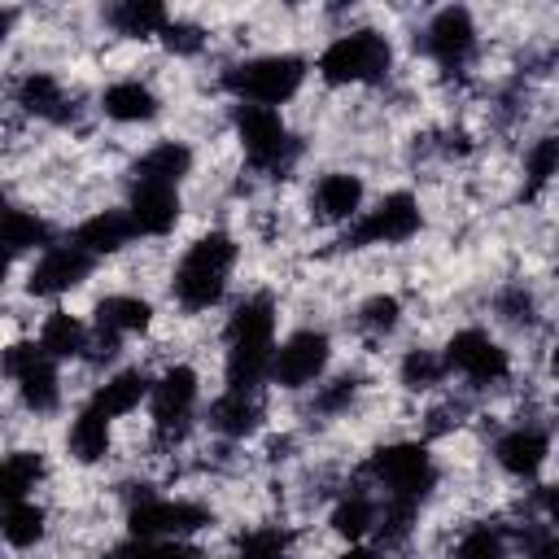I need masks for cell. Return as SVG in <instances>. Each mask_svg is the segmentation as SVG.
<instances>
[{
    "label": "cell",
    "mask_w": 559,
    "mask_h": 559,
    "mask_svg": "<svg viewBox=\"0 0 559 559\" xmlns=\"http://www.w3.org/2000/svg\"><path fill=\"white\" fill-rule=\"evenodd\" d=\"M240 262V245L236 236L227 231H205L197 236L183 258L175 262V275H170V297L188 310V314H201L210 306H218L227 297V284H231V271Z\"/></svg>",
    "instance_id": "6da1fadb"
},
{
    "label": "cell",
    "mask_w": 559,
    "mask_h": 559,
    "mask_svg": "<svg viewBox=\"0 0 559 559\" xmlns=\"http://www.w3.org/2000/svg\"><path fill=\"white\" fill-rule=\"evenodd\" d=\"M306 70L310 66L297 52H262V57H249V61H236L231 70H223V87L240 105L280 109V105H288L301 92Z\"/></svg>",
    "instance_id": "7a4b0ae2"
},
{
    "label": "cell",
    "mask_w": 559,
    "mask_h": 559,
    "mask_svg": "<svg viewBox=\"0 0 559 559\" xmlns=\"http://www.w3.org/2000/svg\"><path fill=\"white\" fill-rule=\"evenodd\" d=\"M389 66H393V44H389V35L367 31V26L336 35V39L319 52V61H314V70H319V79H323L328 87L380 83V79L389 74Z\"/></svg>",
    "instance_id": "3957f363"
},
{
    "label": "cell",
    "mask_w": 559,
    "mask_h": 559,
    "mask_svg": "<svg viewBox=\"0 0 559 559\" xmlns=\"http://www.w3.org/2000/svg\"><path fill=\"white\" fill-rule=\"evenodd\" d=\"M367 476L389 502L419 507L437 489V459L419 441H389L367 459Z\"/></svg>",
    "instance_id": "277c9868"
},
{
    "label": "cell",
    "mask_w": 559,
    "mask_h": 559,
    "mask_svg": "<svg viewBox=\"0 0 559 559\" xmlns=\"http://www.w3.org/2000/svg\"><path fill=\"white\" fill-rule=\"evenodd\" d=\"M231 127H236V140H240L245 157H249L258 170H266V175H284V170L297 162V153H301V144H297V135L288 131V122L280 118V109L236 105Z\"/></svg>",
    "instance_id": "5b68a950"
},
{
    "label": "cell",
    "mask_w": 559,
    "mask_h": 559,
    "mask_svg": "<svg viewBox=\"0 0 559 559\" xmlns=\"http://www.w3.org/2000/svg\"><path fill=\"white\" fill-rule=\"evenodd\" d=\"M0 371L17 384V397L35 415H52L61 406V376L57 362L39 349V341H17L0 354Z\"/></svg>",
    "instance_id": "8992f818"
},
{
    "label": "cell",
    "mask_w": 559,
    "mask_h": 559,
    "mask_svg": "<svg viewBox=\"0 0 559 559\" xmlns=\"http://www.w3.org/2000/svg\"><path fill=\"white\" fill-rule=\"evenodd\" d=\"M424 227V210L415 192H384L371 210H362L345 236V245L367 249V245H406Z\"/></svg>",
    "instance_id": "52a82bcc"
},
{
    "label": "cell",
    "mask_w": 559,
    "mask_h": 559,
    "mask_svg": "<svg viewBox=\"0 0 559 559\" xmlns=\"http://www.w3.org/2000/svg\"><path fill=\"white\" fill-rule=\"evenodd\" d=\"M328 362H332V336L323 328H297L284 345H275L271 376L266 380H275L280 389L297 393V389L319 384L323 371H328Z\"/></svg>",
    "instance_id": "ba28073f"
},
{
    "label": "cell",
    "mask_w": 559,
    "mask_h": 559,
    "mask_svg": "<svg viewBox=\"0 0 559 559\" xmlns=\"http://www.w3.org/2000/svg\"><path fill=\"white\" fill-rule=\"evenodd\" d=\"M210 524H214L210 507L192 502V498H144V502H131V511H127V528L140 542L188 537V533H201Z\"/></svg>",
    "instance_id": "9c48e42d"
},
{
    "label": "cell",
    "mask_w": 559,
    "mask_h": 559,
    "mask_svg": "<svg viewBox=\"0 0 559 559\" xmlns=\"http://www.w3.org/2000/svg\"><path fill=\"white\" fill-rule=\"evenodd\" d=\"M441 358H445V371H459L467 384H480V389L485 384H502L511 376V354L485 328H459L445 341Z\"/></svg>",
    "instance_id": "30bf717a"
},
{
    "label": "cell",
    "mask_w": 559,
    "mask_h": 559,
    "mask_svg": "<svg viewBox=\"0 0 559 559\" xmlns=\"http://www.w3.org/2000/svg\"><path fill=\"white\" fill-rule=\"evenodd\" d=\"M424 52L441 66V70H463L476 52V22L463 4H445L428 17L424 26Z\"/></svg>",
    "instance_id": "8fae6325"
},
{
    "label": "cell",
    "mask_w": 559,
    "mask_h": 559,
    "mask_svg": "<svg viewBox=\"0 0 559 559\" xmlns=\"http://www.w3.org/2000/svg\"><path fill=\"white\" fill-rule=\"evenodd\" d=\"M92 266H96V258H87L74 240L48 245V249L35 258V266L26 271V293H31V297H61V293L79 288V284L92 275Z\"/></svg>",
    "instance_id": "7c38bea8"
},
{
    "label": "cell",
    "mask_w": 559,
    "mask_h": 559,
    "mask_svg": "<svg viewBox=\"0 0 559 559\" xmlns=\"http://www.w3.org/2000/svg\"><path fill=\"white\" fill-rule=\"evenodd\" d=\"M197 397H201V376H197L188 362L166 367V371L153 380V389H148L157 432H183V424H188L192 411H197Z\"/></svg>",
    "instance_id": "4fadbf2b"
},
{
    "label": "cell",
    "mask_w": 559,
    "mask_h": 559,
    "mask_svg": "<svg viewBox=\"0 0 559 559\" xmlns=\"http://www.w3.org/2000/svg\"><path fill=\"white\" fill-rule=\"evenodd\" d=\"M179 210H183L179 188L131 179V192H127V218H131L135 236H166V231H175Z\"/></svg>",
    "instance_id": "5bb4252c"
},
{
    "label": "cell",
    "mask_w": 559,
    "mask_h": 559,
    "mask_svg": "<svg viewBox=\"0 0 559 559\" xmlns=\"http://www.w3.org/2000/svg\"><path fill=\"white\" fill-rule=\"evenodd\" d=\"M493 459H498V467L507 476L533 480L550 459V432L542 424H515L493 441Z\"/></svg>",
    "instance_id": "9a60e30c"
},
{
    "label": "cell",
    "mask_w": 559,
    "mask_h": 559,
    "mask_svg": "<svg viewBox=\"0 0 559 559\" xmlns=\"http://www.w3.org/2000/svg\"><path fill=\"white\" fill-rule=\"evenodd\" d=\"M13 105L31 118H44V122H70L74 118V105H70L61 79L48 70H26L13 87Z\"/></svg>",
    "instance_id": "2e32d148"
},
{
    "label": "cell",
    "mask_w": 559,
    "mask_h": 559,
    "mask_svg": "<svg viewBox=\"0 0 559 559\" xmlns=\"http://www.w3.org/2000/svg\"><path fill=\"white\" fill-rule=\"evenodd\" d=\"M362 197H367L362 175H354V170H328V175L314 183L310 205H314V214H319L323 223H349V218L362 214Z\"/></svg>",
    "instance_id": "e0dca14e"
},
{
    "label": "cell",
    "mask_w": 559,
    "mask_h": 559,
    "mask_svg": "<svg viewBox=\"0 0 559 559\" xmlns=\"http://www.w3.org/2000/svg\"><path fill=\"white\" fill-rule=\"evenodd\" d=\"M275 319H280L275 297H271V293H249V297L227 314L223 341H227V345H275Z\"/></svg>",
    "instance_id": "ac0fdd59"
},
{
    "label": "cell",
    "mask_w": 559,
    "mask_h": 559,
    "mask_svg": "<svg viewBox=\"0 0 559 559\" xmlns=\"http://www.w3.org/2000/svg\"><path fill=\"white\" fill-rule=\"evenodd\" d=\"M148 389H153V380L140 371V367H122V371H114V376H105L96 389H92V411H100L105 419H122V415H131V411H140V402L148 397Z\"/></svg>",
    "instance_id": "d6986e66"
},
{
    "label": "cell",
    "mask_w": 559,
    "mask_h": 559,
    "mask_svg": "<svg viewBox=\"0 0 559 559\" xmlns=\"http://www.w3.org/2000/svg\"><path fill=\"white\" fill-rule=\"evenodd\" d=\"M135 227L127 218V210H96L92 218H83L74 227V245L87 253V258H109V253H122L131 245Z\"/></svg>",
    "instance_id": "ffe728a7"
},
{
    "label": "cell",
    "mask_w": 559,
    "mask_h": 559,
    "mask_svg": "<svg viewBox=\"0 0 559 559\" xmlns=\"http://www.w3.org/2000/svg\"><path fill=\"white\" fill-rule=\"evenodd\" d=\"M157 109H162L157 92H153L148 83H140V79H118V83H109V87L100 92V114L114 118V122H122V127L153 122Z\"/></svg>",
    "instance_id": "44dd1931"
},
{
    "label": "cell",
    "mask_w": 559,
    "mask_h": 559,
    "mask_svg": "<svg viewBox=\"0 0 559 559\" xmlns=\"http://www.w3.org/2000/svg\"><path fill=\"white\" fill-rule=\"evenodd\" d=\"M192 148L183 144V140H157L153 148H144L140 157H135V166H131V175L135 179H144V183H170V188H179L188 175H192Z\"/></svg>",
    "instance_id": "7402d4cb"
},
{
    "label": "cell",
    "mask_w": 559,
    "mask_h": 559,
    "mask_svg": "<svg viewBox=\"0 0 559 559\" xmlns=\"http://www.w3.org/2000/svg\"><path fill=\"white\" fill-rule=\"evenodd\" d=\"M109 445H114L109 419H105L100 411L83 406V411L70 419V428H66V450H70V459L83 463V467H92V463H105V459H109Z\"/></svg>",
    "instance_id": "603a6c76"
},
{
    "label": "cell",
    "mask_w": 559,
    "mask_h": 559,
    "mask_svg": "<svg viewBox=\"0 0 559 559\" xmlns=\"http://www.w3.org/2000/svg\"><path fill=\"white\" fill-rule=\"evenodd\" d=\"M210 428L218 432V437H227V441H245V437H253L258 428H262V406H258V397L253 393H223L214 406H210Z\"/></svg>",
    "instance_id": "cb8c5ba5"
},
{
    "label": "cell",
    "mask_w": 559,
    "mask_h": 559,
    "mask_svg": "<svg viewBox=\"0 0 559 559\" xmlns=\"http://www.w3.org/2000/svg\"><path fill=\"white\" fill-rule=\"evenodd\" d=\"M153 323V306L135 293H109L96 301V328L109 332V336H131V332H144Z\"/></svg>",
    "instance_id": "d4e9b609"
},
{
    "label": "cell",
    "mask_w": 559,
    "mask_h": 559,
    "mask_svg": "<svg viewBox=\"0 0 559 559\" xmlns=\"http://www.w3.org/2000/svg\"><path fill=\"white\" fill-rule=\"evenodd\" d=\"M52 245V223L35 210H9L0 218V253L4 258H17V253H31V249H48Z\"/></svg>",
    "instance_id": "484cf974"
},
{
    "label": "cell",
    "mask_w": 559,
    "mask_h": 559,
    "mask_svg": "<svg viewBox=\"0 0 559 559\" xmlns=\"http://www.w3.org/2000/svg\"><path fill=\"white\" fill-rule=\"evenodd\" d=\"M44 472H48V463H44L39 450H9V454H0V502L4 507L9 502H26L31 489L44 480Z\"/></svg>",
    "instance_id": "4316f807"
},
{
    "label": "cell",
    "mask_w": 559,
    "mask_h": 559,
    "mask_svg": "<svg viewBox=\"0 0 559 559\" xmlns=\"http://www.w3.org/2000/svg\"><path fill=\"white\" fill-rule=\"evenodd\" d=\"M105 17H109V26H114L118 35H127V39L162 35V26L170 22L166 4H157V0H118V4L105 9Z\"/></svg>",
    "instance_id": "83f0119b"
},
{
    "label": "cell",
    "mask_w": 559,
    "mask_h": 559,
    "mask_svg": "<svg viewBox=\"0 0 559 559\" xmlns=\"http://www.w3.org/2000/svg\"><path fill=\"white\" fill-rule=\"evenodd\" d=\"M39 349L52 358V362H66V358H83L87 349V328L79 314L70 310H52L39 328Z\"/></svg>",
    "instance_id": "f1b7e54d"
},
{
    "label": "cell",
    "mask_w": 559,
    "mask_h": 559,
    "mask_svg": "<svg viewBox=\"0 0 559 559\" xmlns=\"http://www.w3.org/2000/svg\"><path fill=\"white\" fill-rule=\"evenodd\" d=\"M376 515H380V498H371V493H362V489H349V493H341V498H336V507H332L328 524H332V533H336V537L358 542V537L376 533Z\"/></svg>",
    "instance_id": "f546056e"
},
{
    "label": "cell",
    "mask_w": 559,
    "mask_h": 559,
    "mask_svg": "<svg viewBox=\"0 0 559 559\" xmlns=\"http://www.w3.org/2000/svg\"><path fill=\"white\" fill-rule=\"evenodd\" d=\"M44 533H48V511L35 507L31 498H26V502H9V507L0 511V537H4L13 550H31V546H39Z\"/></svg>",
    "instance_id": "4dcf8cb0"
},
{
    "label": "cell",
    "mask_w": 559,
    "mask_h": 559,
    "mask_svg": "<svg viewBox=\"0 0 559 559\" xmlns=\"http://www.w3.org/2000/svg\"><path fill=\"white\" fill-rule=\"evenodd\" d=\"M445 376H450V371H445V358H441L437 349H406L402 362H397V380H402V389H411V393H428V389H437Z\"/></svg>",
    "instance_id": "1f68e13d"
},
{
    "label": "cell",
    "mask_w": 559,
    "mask_h": 559,
    "mask_svg": "<svg viewBox=\"0 0 559 559\" xmlns=\"http://www.w3.org/2000/svg\"><path fill=\"white\" fill-rule=\"evenodd\" d=\"M454 559H511V542L498 524H472L459 546H454Z\"/></svg>",
    "instance_id": "d6a6232c"
},
{
    "label": "cell",
    "mask_w": 559,
    "mask_h": 559,
    "mask_svg": "<svg viewBox=\"0 0 559 559\" xmlns=\"http://www.w3.org/2000/svg\"><path fill=\"white\" fill-rule=\"evenodd\" d=\"M114 559H205V550L192 546V542H183V537H162V542H140V537H131L127 546H118Z\"/></svg>",
    "instance_id": "836d02e7"
},
{
    "label": "cell",
    "mask_w": 559,
    "mask_h": 559,
    "mask_svg": "<svg viewBox=\"0 0 559 559\" xmlns=\"http://www.w3.org/2000/svg\"><path fill=\"white\" fill-rule=\"evenodd\" d=\"M397 323H402V301L393 293H376L358 306V328L371 336H389V332H397Z\"/></svg>",
    "instance_id": "e575fe53"
},
{
    "label": "cell",
    "mask_w": 559,
    "mask_h": 559,
    "mask_svg": "<svg viewBox=\"0 0 559 559\" xmlns=\"http://www.w3.org/2000/svg\"><path fill=\"white\" fill-rule=\"evenodd\" d=\"M555 166H559V140L555 135H542L528 153H524V175H528V192H542L550 179H555Z\"/></svg>",
    "instance_id": "d590c367"
},
{
    "label": "cell",
    "mask_w": 559,
    "mask_h": 559,
    "mask_svg": "<svg viewBox=\"0 0 559 559\" xmlns=\"http://www.w3.org/2000/svg\"><path fill=\"white\" fill-rule=\"evenodd\" d=\"M520 550H524V559H559V533H555L550 515L528 520L520 528Z\"/></svg>",
    "instance_id": "8d00e7d4"
},
{
    "label": "cell",
    "mask_w": 559,
    "mask_h": 559,
    "mask_svg": "<svg viewBox=\"0 0 559 559\" xmlns=\"http://www.w3.org/2000/svg\"><path fill=\"white\" fill-rule=\"evenodd\" d=\"M162 44H166L175 57H192V52L205 48V31H201L197 22H179V17H170V22L162 26Z\"/></svg>",
    "instance_id": "74e56055"
},
{
    "label": "cell",
    "mask_w": 559,
    "mask_h": 559,
    "mask_svg": "<svg viewBox=\"0 0 559 559\" xmlns=\"http://www.w3.org/2000/svg\"><path fill=\"white\" fill-rule=\"evenodd\" d=\"M354 393H358V376H336L332 384L319 389L314 411H323V415H341V411L354 402Z\"/></svg>",
    "instance_id": "f35d334b"
},
{
    "label": "cell",
    "mask_w": 559,
    "mask_h": 559,
    "mask_svg": "<svg viewBox=\"0 0 559 559\" xmlns=\"http://www.w3.org/2000/svg\"><path fill=\"white\" fill-rule=\"evenodd\" d=\"M336 559H380V550H371V546H349V550H341Z\"/></svg>",
    "instance_id": "ab89813d"
},
{
    "label": "cell",
    "mask_w": 559,
    "mask_h": 559,
    "mask_svg": "<svg viewBox=\"0 0 559 559\" xmlns=\"http://www.w3.org/2000/svg\"><path fill=\"white\" fill-rule=\"evenodd\" d=\"M13 22H17V13H13V9H0V44L9 39V31H13Z\"/></svg>",
    "instance_id": "60d3db41"
},
{
    "label": "cell",
    "mask_w": 559,
    "mask_h": 559,
    "mask_svg": "<svg viewBox=\"0 0 559 559\" xmlns=\"http://www.w3.org/2000/svg\"><path fill=\"white\" fill-rule=\"evenodd\" d=\"M9 262H13V258H4V253H0V288H4V280H9Z\"/></svg>",
    "instance_id": "b9f144b4"
},
{
    "label": "cell",
    "mask_w": 559,
    "mask_h": 559,
    "mask_svg": "<svg viewBox=\"0 0 559 559\" xmlns=\"http://www.w3.org/2000/svg\"><path fill=\"white\" fill-rule=\"evenodd\" d=\"M9 210H13V205H9V192H4V188H0V218H4V214H9Z\"/></svg>",
    "instance_id": "7bdbcfd3"
},
{
    "label": "cell",
    "mask_w": 559,
    "mask_h": 559,
    "mask_svg": "<svg viewBox=\"0 0 559 559\" xmlns=\"http://www.w3.org/2000/svg\"><path fill=\"white\" fill-rule=\"evenodd\" d=\"M231 559H253V555H240V550H236V555H231Z\"/></svg>",
    "instance_id": "ee69618b"
}]
</instances>
